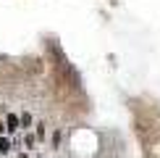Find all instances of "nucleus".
Wrapping results in <instances>:
<instances>
[{"label":"nucleus","instance_id":"obj_6","mask_svg":"<svg viewBox=\"0 0 160 158\" xmlns=\"http://www.w3.org/2000/svg\"><path fill=\"white\" fill-rule=\"evenodd\" d=\"M37 137H39V140L45 137V124H37Z\"/></svg>","mask_w":160,"mask_h":158},{"label":"nucleus","instance_id":"obj_7","mask_svg":"<svg viewBox=\"0 0 160 158\" xmlns=\"http://www.w3.org/2000/svg\"><path fill=\"white\" fill-rule=\"evenodd\" d=\"M3 132H5V121H0V137H3Z\"/></svg>","mask_w":160,"mask_h":158},{"label":"nucleus","instance_id":"obj_3","mask_svg":"<svg viewBox=\"0 0 160 158\" xmlns=\"http://www.w3.org/2000/svg\"><path fill=\"white\" fill-rule=\"evenodd\" d=\"M24 145H26V150H32V148L37 145V137H34V134H26V137H24Z\"/></svg>","mask_w":160,"mask_h":158},{"label":"nucleus","instance_id":"obj_5","mask_svg":"<svg viewBox=\"0 0 160 158\" xmlns=\"http://www.w3.org/2000/svg\"><path fill=\"white\" fill-rule=\"evenodd\" d=\"M61 140H63V134H61V132H52V145H55V148L61 145Z\"/></svg>","mask_w":160,"mask_h":158},{"label":"nucleus","instance_id":"obj_4","mask_svg":"<svg viewBox=\"0 0 160 158\" xmlns=\"http://www.w3.org/2000/svg\"><path fill=\"white\" fill-rule=\"evenodd\" d=\"M18 118H21V127H32V116L29 113H21Z\"/></svg>","mask_w":160,"mask_h":158},{"label":"nucleus","instance_id":"obj_1","mask_svg":"<svg viewBox=\"0 0 160 158\" xmlns=\"http://www.w3.org/2000/svg\"><path fill=\"white\" fill-rule=\"evenodd\" d=\"M16 129H21V118L16 113H8L5 116V132H8V134H16Z\"/></svg>","mask_w":160,"mask_h":158},{"label":"nucleus","instance_id":"obj_8","mask_svg":"<svg viewBox=\"0 0 160 158\" xmlns=\"http://www.w3.org/2000/svg\"><path fill=\"white\" fill-rule=\"evenodd\" d=\"M16 158H29V155H26V153H18V155H16Z\"/></svg>","mask_w":160,"mask_h":158},{"label":"nucleus","instance_id":"obj_2","mask_svg":"<svg viewBox=\"0 0 160 158\" xmlns=\"http://www.w3.org/2000/svg\"><path fill=\"white\" fill-rule=\"evenodd\" d=\"M11 148H13V140H11V137H0V158L8 155Z\"/></svg>","mask_w":160,"mask_h":158}]
</instances>
